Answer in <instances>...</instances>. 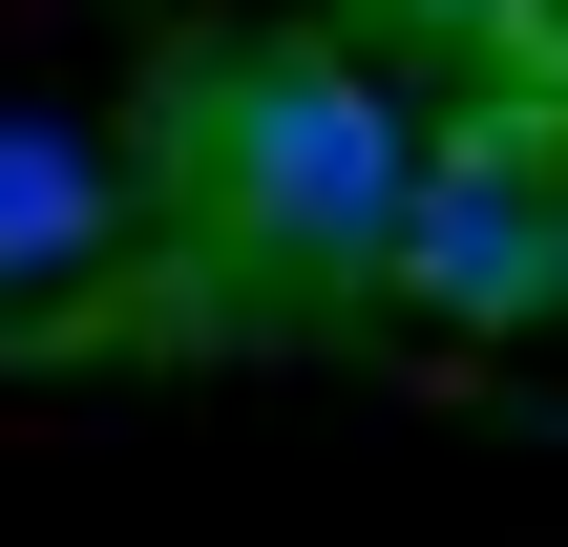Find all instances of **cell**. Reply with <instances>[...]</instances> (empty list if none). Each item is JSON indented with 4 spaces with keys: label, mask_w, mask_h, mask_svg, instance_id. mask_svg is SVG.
Wrapping results in <instances>:
<instances>
[{
    "label": "cell",
    "mask_w": 568,
    "mask_h": 547,
    "mask_svg": "<svg viewBox=\"0 0 568 547\" xmlns=\"http://www.w3.org/2000/svg\"><path fill=\"white\" fill-rule=\"evenodd\" d=\"M105 232H126V169H105V126H84V105H0V295H63V274H105Z\"/></svg>",
    "instance_id": "cell-3"
},
{
    "label": "cell",
    "mask_w": 568,
    "mask_h": 547,
    "mask_svg": "<svg viewBox=\"0 0 568 547\" xmlns=\"http://www.w3.org/2000/svg\"><path fill=\"white\" fill-rule=\"evenodd\" d=\"M379 21H506V0H379Z\"/></svg>",
    "instance_id": "cell-5"
},
{
    "label": "cell",
    "mask_w": 568,
    "mask_h": 547,
    "mask_svg": "<svg viewBox=\"0 0 568 547\" xmlns=\"http://www.w3.org/2000/svg\"><path fill=\"white\" fill-rule=\"evenodd\" d=\"M169 169H190V211H211L232 253H274V274H379V253H400V190H422V105H400L358 42L253 21V42H211V63L169 84Z\"/></svg>",
    "instance_id": "cell-1"
},
{
    "label": "cell",
    "mask_w": 568,
    "mask_h": 547,
    "mask_svg": "<svg viewBox=\"0 0 568 547\" xmlns=\"http://www.w3.org/2000/svg\"><path fill=\"white\" fill-rule=\"evenodd\" d=\"M548 316H568V148H548Z\"/></svg>",
    "instance_id": "cell-4"
},
{
    "label": "cell",
    "mask_w": 568,
    "mask_h": 547,
    "mask_svg": "<svg viewBox=\"0 0 568 547\" xmlns=\"http://www.w3.org/2000/svg\"><path fill=\"white\" fill-rule=\"evenodd\" d=\"M379 274L422 316H464V337H527L548 316V148L527 126H422V190H400Z\"/></svg>",
    "instance_id": "cell-2"
}]
</instances>
